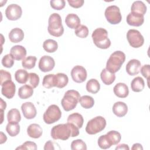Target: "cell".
<instances>
[{
  "mask_svg": "<svg viewBox=\"0 0 150 150\" xmlns=\"http://www.w3.org/2000/svg\"><path fill=\"white\" fill-rule=\"evenodd\" d=\"M79 128L71 123L60 124L54 126L52 128L50 135L54 139L65 141L70 137L78 136L79 134Z\"/></svg>",
  "mask_w": 150,
  "mask_h": 150,
  "instance_id": "6da1fadb",
  "label": "cell"
},
{
  "mask_svg": "<svg viewBox=\"0 0 150 150\" xmlns=\"http://www.w3.org/2000/svg\"><path fill=\"white\" fill-rule=\"evenodd\" d=\"M125 60V54L124 52L118 50L112 53L106 63V69L112 73L117 72Z\"/></svg>",
  "mask_w": 150,
  "mask_h": 150,
  "instance_id": "7a4b0ae2",
  "label": "cell"
},
{
  "mask_svg": "<svg viewBox=\"0 0 150 150\" xmlns=\"http://www.w3.org/2000/svg\"><path fill=\"white\" fill-rule=\"evenodd\" d=\"M47 30L49 33L55 37H60L64 33L62 18L59 14L53 13L49 16Z\"/></svg>",
  "mask_w": 150,
  "mask_h": 150,
  "instance_id": "3957f363",
  "label": "cell"
},
{
  "mask_svg": "<svg viewBox=\"0 0 150 150\" xmlns=\"http://www.w3.org/2000/svg\"><path fill=\"white\" fill-rule=\"evenodd\" d=\"M94 45L102 49H108L111 45V41L108 38V32L104 28H99L95 29L91 35Z\"/></svg>",
  "mask_w": 150,
  "mask_h": 150,
  "instance_id": "277c9868",
  "label": "cell"
},
{
  "mask_svg": "<svg viewBox=\"0 0 150 150\" xmlns=\"http://www.w3.org/2000/svg\"><path fill=\"white\" fill-rule=\"evenodd\" d=\"M80 98V94L77 91L74 90H67L61 101L64 110L69 111L73 110L76 107Z\"/></svg>",
  "mask_w": 150,
  "mask_h": 150,
  "instance_id": "5b68a950",
  "label": "cell"
},
{
  "mask_svg": "<svg viewBox=\"0 0 150 150\" xmlns=\"http://www.w3.org/2000/svg\"><path fill=\"white\" fill-rule=\"evenodd\" d=\"M106 120L101 116H97L88 121L86 131L90 135L96 134L102 131L106 126Z\"/></svg>",
  "mask_w": 150,
  "mask_h": 150,
  "instance_id": "8992f818",
  "label": "cell"
},
{
  "mask_svg": "<svg viewBox=\"0 0 150 150\" xmlns=\"http://www.w3.org/2000/svg\"><path fill=\"white\" fill-rule=\"evenodd\" d=\"M61 116L62 112L59 107L55 104H52L44 112L43 118L46 124H52L59 120Z\"/></svg>",
  "mask_w": 150,
  "mask_h": 150,
  "instance_id": "52a82bcc",
  "label": "cell"
},
{
  "mask_svg": "<svg viewBox=\"0 0 150 150\" xmlns=\"http://www.w3.org/2000/svg\"><path fill=\"white\" fill-rule=\"evenodd\" d=\"M105 17L107 21L112 25L119 23L122 19L120 8L116 5L108 6L105 11Z\"/></svg>",
  "mask_w": 150,
  "mask_h": 150,
  "instance_id": "ba28073f",
  "label": "cell"
},
{
  "mask_svg": "<svg viewBox=\"0 0 150 150\" xmlns=\"http://www.w3.org/2000/svg\"><path fill=\"white\" fill-rule=\"evenodd\" d=\"M127 39L129 45L134 48L140 47L144 43L143 36L136 29H129L127 33Z\"/></svg>",
  "mask_w": 150,
  "mask_h": 150,
  "instance_id": "9c48e42d",
  "label": "cell"
},
{
  "mask_svg": "<svg viewBox=\"0 0 150 150\" xmlns=\"http://www.w3.org/2000/svg\"><path fill=\"white\" fill-rule=\"evenodd\" d=\"M71 76L74 82L81 83L84 82L87 79V71L81 66H75L71 70Z\"/></svg>",
  "mask_w": 150,
  "mask_h": 150,
  "instance_id": "30bf717a",
  "label": "cell"
},
{
  "mask_svg": "<svg viewBox=\"0 0 150 150\" xmlns=\"http://www.w3.org/2000/svg\"><path fill=\"white\" fill-rule=\"evenodd\" d=\"M22 14L21 7L17 4H11L8 6L5 10V15L10 21H16L19 19Z\"/></svg>",
  "mask_w": 150,
  "mask_h": 150,
  "instance_id": "8fae6325",
  "label": "cell"
},
{
  "mask_svg": "<svg viewBox=\"0 0 150 150\" xmlns=\"http://www.w3.org/2000/svg\"><path fill=\"white\" fill-rule=\"evenodd\" d=\"M55 66V62L53 57L45 55L42 56L39 62L38 66L43 72H48L53 70Z\"/></svg>",
  "mask_w": 150,
  "mask_h": 150,
  "instance_id": "7c38bea8",
  "label": "cell"
},
{
  "mask_svg": "<svg viewBox=\"0 0 150 150\" xmlns=\"http://www.w3.org/2000/svg\"><path fill=\"white\" fill-rule=\"evenodd\" d=\"M21 110L24 117L30 120L34 118L37 114L36 109L34 104L31 102H25L21 105Z\"/></svg>",
  "mask_w": 150,
  "mask_h": 150,
  "instance_id": "4fadbf2b",
  "label": "cell"
},
{
  "mask_svg": "<svg viewBox=\"0 0 150 150\" xmlns=\"http://www.w3.org/2000/svg\"><path fill=\"white\" fill-rule=\"evenodd\" d=\"M2 94L8 99L13 98L16 91V86L12 80H8L4 83L2 85Z\"/></svg>",
  "mask_w": 150,
  "mask_h": 150,
  "instance_id": "5bb4252c",
  "label": "cell"
},
{
  "mask_svg": "<svg viewBox=\"0 0 150 150\" xmlns=\"http://www.w3.org/2000/svg\"><path fill=\"white\" fill-rule=\"evenodd\" d=\"M141 62L137 59L130 60L126 65V71L130 76H135L139 73L141 69Z\"/></svg>",
  "mask_w": 150,
  "mask_h": 150,
  "instance_id": "9a60e30c",
  "label": "cell"
},
{
  "mask_svg": "<svg viewBox=\"0 0 150 150\" xmlns=\"http://www.w3.org/2000/svg\"><path fill=\"white\" fill-rule=\"evenodd\" d=\"M144 22V16L142 15L130 12L127 16V22L130 26H140Z\"/></svg>",
  "mask_w": 150,
  "mask_h": 150,
  "instance_id": "2e32d148",
  "label": "cell"
},
{
  "mask_svg": "<svg viewBox=\"0 0 150 150\" xmlns=\"http://www.w3.org/2000/svg\"><path fill=\"white\" fill-rule=\"evenodd\" d=\"M10 54L16 60H23L26 55V49L21 45L13 46L10 50Z\"/></svg>",
  "mask_w": 150,
  "mask_h": 150,
  "instance_id": "e0dca14e",
  "label": "cell"
},
{
  "mask_svg": "<svg viewBox=\"0 0 150 150\" xmlns=\"http://www.w3.org/2000/svg\"><path fill=\"white\" fill-rule=\"evenodd\" d=\"M112 112L118 117H122L127 114L128 112V107L124 102H116L112 106Z\"/></svg>",
  "mask_w": 150,
  "mask_h": 150,
  "instance_id": "ac0fdd59",
  "label": "cell"
},
{
  "mask_svg": "<svg viewBox=\"0 0 150 150\" xmlns=\"http://www.w3.org/2000/svg\"><path fill=\"white\" fill-rule=\"evenodd\" d=\"M114 94L119 98H125L128 96V87L125 83H118L113 88Z\"/></svg>",
  "mask_w": 150,
  "mask_h": 150,
  "instance_id": "d6986e66",
  "label": "cell"
},
{
  "mask_svg": "<svg viewBox=\"0 0 150 150\" xmlns=\"http://www.w3.org/2000/svg\"><path fill=\"white\" fill-rule=\"evenodd\" d=\"M43 133L41 127L38 124H32L29 125L27 128V134L28 136L32 138H40Z\"/></svg>",
  "mask_w": 150,
  "mask_h": 150,
  "instance_id": "ffe728a7",
  "label": "cell"
},
{
  "mask_svg": "<svg viewBox=\"0 0 150 150\" xmlns=\"http://www.w3.org/2000/svg\"><path fill=\"white\" fill-rule=\"evenodd\" d=\"M9 39L12 43H18L21 42L24 38L23 30L18 28L12 29L9 33Z\"/></svg>",
  "mask_w": 150,
  "mask_h": 150,
  "instance_id": "44dd1931",
  "label": "cell"
},
{
  "mask_svg": "<svg viewBox=\"0 0 150 150\" xmlns=\"http://www.w3.org/2000/svg\"><path fill=\"white\" fill-rule=\"evenodd\" d=\"M65 23L69 28L76 29L80 25V19L76 14L69 13L66 17Z\"/></svg>",
  "mask_w": 150,
  "mask_h": 150,
  "instance_id": "7402d4cb",
  "label": "cell"
},
{
  "mask_svg": "<svg viewBox=\"0 0 150 150\" xmlns=\"http://www.w3.org/2000/svg\"><path fill=\"white\" fill-rule=\"evenodd\" d=\"M67 121V122L74 124L77 128H81L83 125L84 119L83 116L77 112H74L69 115Z\"/></svg>",
  "mask_w": 150,
  "mask_h": 150,
  "instance_id": "603a6c76",
  "label": "cell"
},
{
  "mask_svg": "<svg viewBox=\"0 0 150 150\" xmlns=\"http://www.w3.org/2000/svg\"><path fill=\"white\" fill-rule=\"evenodd\" d=\"M69 82V78L67 76L62 73H58L54 74V83L55 87L62 88L67 86Z\"/></svg>",
  "mask_w": 150,
  "mask_h": 150,
  "instance_id": "cb8c5ba5",
  "label": "cell"
},
{
  "mask_svg": "<svg viewBox=\"0 0 150 150\" xmlns=\"http://www.w3.org/2000/svg\"><path fill=\"white\" fill-rule=\"evenodd\" d=\"M146 9L147 8L146 5L142 1H136L134 2L131 8V12L140 14L143 16L145 14Z\"/></svg>",
  "mask_w": 150,
  "mask_h": 150,
  "instance_id": "d4e9b609",
  "label": "cell"
},
{
  "mask_svg": "<svg viewBox=\"0 0 150 150\" xmlns=\"http://www.w3.org/2000/svg\"><path fill=\"white\" fill-rule=\"evenodd\" d=\"M100 77L103 82L106 85L111 84L115 80V73H112L108 71L106 69L102 70L100 73Z\"/></svg>",
  "mask_w": 150,
  "mask_h": 150,
  "instance_id": "484cf974",
  "label": "cell"
},
{
  "mask_svg": "<svg viewBox=\"0 0 150 150\" xmlns=\"http://www.w3.org/2000/svg\"><path fill=\"white\" fill-rule=\"evenodd\" d=\"M33 93V88L29 85L25 84L18 90V96L21 99H27L30 97Z\"/></svg>",
  "mask_w": 150,
  "mask_h": 150,
  "instance_id": "4316f807",
  "label": "cell"
},
{
  "mask_svg": "<svg viewBox=\"0 0 150 150\" xmlns=\"http://www.w3.org/2000/svg\"><path fill=\"white\" fill-rule=\"evenodd\" d=\"M145 87V82L141 77H135L131 83V87L134 92H140L143 90Z\"/></svg>",
  "mask_w": 150,
  "mask_h": 150,
  "instance_id": "83f0119b",
  "label": "cell"
},
{
  "mask_svg": "<svg viewBox=\"0 0 150 150\" xmlns=\"http://www.w3.org/2000/svg\"><path fill=\"white\" fill-rule=\"evenodd\" d=\"M100 89V84L97 80L91 79L86 84V90L88 92L92 94H96Z\"/></svg>",
  "mask_w": 150,
  "mask_h": 150,
  "instance_id": "f1b7e54d",
  "label": "cell"
},
{
  "mask_svg": "<svg viewBox=\"0 0 150 150\" xmlns=\"http://www.w3.org/2000/svg\"><path fill=\"white\" fill-rule=\"evenodd\" d=\"M29 73L23 69H19L15 73V78L16 81L20 84H25L29 78Z\"/></svg>",
  "mask_w": 150,
  "mask_h": 150,
  "instance_id": "f546056e",
  "label": "cell"
},
{
  "mask_svg": "<svg viewBox=\"0 0 150 150\" xmlns=\"http://www.w3.org/2000/svg\"><path fill=\"white\" fill-rule=\"evenodd\" d=\"M43 47L46 52L48 53H53L57 50L58 44L56 40L49 39L45 40L43 43Z\"/></svg>",
  "mask_w": 150,
  "mask_h": 150,
  "instance_id": "4dcf8cb0",
  "label": "cell"
},
{
  "mask_svg": "<svg viewBox=\"0 0 150 150\" xmlns=\"http://www.w3.org/2000/svg\"><path fill=\"white\" fill-rule=\"evenodd\" d=\"M6 131L11 137L16 136L20 131V126L18 122H8L6 127Z\"/></svg>",
  "mask_w": 150,
  "mask_h": 150,
  "instance_id": "1f68e13d",
  "label": "cell"
},
{
  "mask_svg": "<svg viewBox=\"0 0 150 150\" xmlns=\"http://www.w3.org/2000/svg\"><path fill=\"white\" fill-rule=\"evenodd\" d=\"M79 102L81 107L86 109H89L93 107L94 104V98L90 96H83L80 97Z\"/></svg>",
  "mask_w": 150,
  "mask_h": 150,
  "instance_id": "d6a6232c",
  "label": "cell"
},
{
  "mask_svg": "<svg viewBox=\"0 0 150 150\" xmlns=\"http://www.w3.org/2000/svg\"><path fill=\"white\" fill-rule=\"evenodd\" d=\"M7 120L8 122H19L21 120V115L19 110L16 108L10 110L7 114Z\"/></svg>",
  "mask_w": 150,
  "mask_h": 150,
  "instance_id": "836d02e7",
  "label": "cell"
},
{
  "mask_svg": "<svg viewBox=\"0 0 150 150\" xmlns=\"http://www.w3.org/2000/svg\"><path fill=\"white\" fill-rule=\"evenodd\" d=\"M37 58L35 56H29L24 58L22 61V67L26 69H32L35 66Z\"/></svg>",
  "mask_w": 150,
  "mask_h": 150,
  "instance_id": "e575fe53",
  "label": "cell"
},
{
  "mask_svg": "<svg viewBox=\"0 0 150 150\" xmlns=\"http://www.w3.org/2000/svg\"><path fill=\"white\" fill-rule=\"evenodd\" d=\"M107 136L111 143L112 145L118 144L121 139L120 133L116 131H110L107 133Z\"/></svg>",
  "mask_w": 150,
  "mask_h": 150,
  "instance_id": "d590c367",
  "label": "cell"
},
{
  "mask_svg": "<svg viewBox=\"0 0 150 150\" xmlns=\"http://www.w3.org/2000/svg\"><path fill=\"white\" fill-rule=\"evenodd\" d=\"M42 85L46 88H51L55 87L54 74H49L45 76L42 81Z\"/></svg>",
  "mask_w": 150,
  "mask_h": 150,
  "instance_id": "8d00e7d4",
  "label": "cell"
},
{
  "mask_svg": "<svg viewBox=\"0 0 150 150\" xmlns=\"http://www.w3.org/2000/svg\"><path fill=\"white\" fill-rule=\"evenodd\" d=\"M98 145L100 148L103 149L110 148L112 146V144L108 139L106 134L103 135L98 138Z\"/></svg>",
  "mask_w": 150,
  "mask_h": 150,
  "instance_id": "74e56055",
  "label": "cell"
},
{
  "mask_svg": "<svg viewBox=\"0 0 150 150\" xmlns=\"http://www.w3.org/2000/svg\"><path fill=\"white\" fill-rule=\"evenodd\" d=\"M75 35L80 38H86L88 35V28L83 25H80L75 29Z\"/></svg>",
  "mask_w": 150,
  "mask_h": 150,
  "instance_id": "f35d334b",
  "label": "cell"
},
{
  "mask_svg": "<svg viewBox=\"0 0 150 150\" xmlns=\"http://www.w3.org/2000/svg\"><path fill=\"white\" fill-rule=\"evenodd\" d=\"M71 149L72 150H86L87 145L82 139H76L71 143Z\"/></svg>",
  "mask_w": 150,
  "mask_h": 150,
  "instance_id": "ab89813d",
  "label": "cell"
},
{
  "mask_svg": "<svg viewBox=\"0 0 150 150\" xmlns=\"http://www.w3.org/2000/svg\"><path fill=\"white\" fill-rule=\"evenodd\" d=\"M14 59L11 54H7L5 55L2 59V64L3 66L6 68H11L14 64Z\"/></svg>",
  "mask_w": 150,
  "mask_h": 150,
  "instance_id": "60d3db41",
  "label": "cell"
},
{
  "mask_svg": "<svg viewBox=\"0 0 150 150\" xmlns=\"http://www.w3.org/2000/svg\"><path fill=\"white\" fill-rule=\"evenodd\" d=\"M29 86L33 88L37 87L39 83V77L35 73H30L29 74V78L28 80Z\"/></svg>",
  "mask_w": 150,
  "mask_h": 150,
  "instance_id": "b9f144b4",
  "label": "cell"
},
{
  "mask_svg": "<svg viewBox=\"0 0 150 150\" xmlns=\"http://www.w3.org/2000/svg\"><path fill=\"white\" fill-rule=\"evenodd\" d=\"M50 4L53 9L58 11L63 9L66 5V2L64 0H52Z\"/></svg>",
  "mask_w": 150,
  "mask_h": 150,
  "instance_id": "7bdbcfd3",
  "label": "cell"
},
{
  "mask_svg": "<svg viewBox=\"0 0 150 150\" xmlns=\"http://www.w3.org/2000/svg\"><path fill=\"white\" fill-rule=\"evenodd\" d=\"M16 149H32L36 150L37 149L36 144L32 141H26L24 142L22 145L16 148Z\"/></svg>",
  "mask_w": 150,
  "mask_h": 150,
  "instance_id": "ee69618b",
  "label": "cell"
},
{
  "mask_svg": "<svg viewBox=\"0 0 150 150\" xmlns=\"http://www.w3.org/2000/svg\"><path fill=\"white\" fill-rule=\"evenodd\" d=\"M1 73V82L0 84L1 86L5 83V81H7L8 80H11V74L9 72L6 71L3 69H1L0 71Z\"/></svg>",
  "mask_w": 150,
  "mask_h": 150,
  "instance_id": "f6af8a7d",
  "label": "cell"
},
{
  "mask_svg": "<svg viewBox=\"0 0 150 150\" xmlns=\"http://www.w3.org/2000/svg\"><path fill=\"white\" fill-rule=\"evenodd\" d=\"M141 73L142 75L146 78L148 80L149 79L150 76V66L149 64H145L140 69Z\"/></svg>",
  "mask_w": 150,
  "mask_h": 150,
  "instance_id": "bcb514c9",
  "label": "cell"
},
{
  "mask_svg": "<svg viewBox=\"0 0 150 150\" xmlns=\"http://www.w3.org/2000/svg\"><path fill=\"white\" fill-rule=\"evenodd\" d=\"M67 2L70 6L74 8H79L81 7L84 2L83 0H68Z\"/></svg>",
  "mask_w": 150,
  "mask_h": 150,
  "instance_id": "7dc6e473",
  "label": "cell"
},
{
  "mask_svg": "<svg viewBox=\"0 0 150 150\" xmlns=\"http://www.w3.org/2000/svg\"><path fill=\"white\" fill-rule=\"evenodd\" d=\"M57 144L49 140L47 142L45 143V146H44V149L47 150V149H56V148L54 147V145H57Z\"/></svg>",
  "mask_w": 150,
  "mask_h": 150,
  "instance_id": "c3c4849f",
  "label": "cell"
},
{
  "mask_svg": "<svg viewBox=\"0 0 150 150\" xmlns=\"http://www.w3.org/2000/svg\"><path fill=\"white\" fill-rule=\"evenodd\" d=\"M115 149H124V150H129V148L128 146V145L127 144H121L118 145L116 148Z\"/></svg>",
  "mask_w": 150,
  "mask_h": 150,
  "instance_id": "681fc988",
  "label": "cell"
},
{
  "mask_svg": "<svg viewBox=\"0 0 150 150\" xmlns=\"http://www.w3.org/2000/svg\"><path fill=\"white\" fill-rule=\"evenodd\" d=\"M131 149H132V150H137V149H141V150H142V149H143V147H142V146L141 144H139V143H136V144H134L132 145Z\"/></svg>",
  "mask_w": 150,
  "mask_h": 150,
  "instance_id": "f907efd6",
  "label": "cell"
},
{
  "mask_svg": "<svg viewBox=\"0 0 150 150\" xmlns=\"http://www.w3.org/2000/svg\"><path fill=\"white\" fill-rule=\"evenodd\" d=\"M6 139H7L6 136L2 132H1V142H0V144H2L3 143L5 142Z\"/></svg>",
  "mask_w": 150,
  "mask_h": 150,
  "instance_id": "816d5d0a",
  "label": "cell"
},
{
  "mask_svg": "<svg viewBox=\"0 0 150 150\" xmlns=\"http://www.w3.org/2000/svg\"><path fill=\"white\" fill-rule=\"evenodd\" d=\"M1 110H5L6 107V102L4 101L1 98Z\"/></svg>",
  "mask_w": 150,
  "mask_h": 150,
  "instance_id": "f5cc1de1",
  "label": "cell"
}]
</instances>
